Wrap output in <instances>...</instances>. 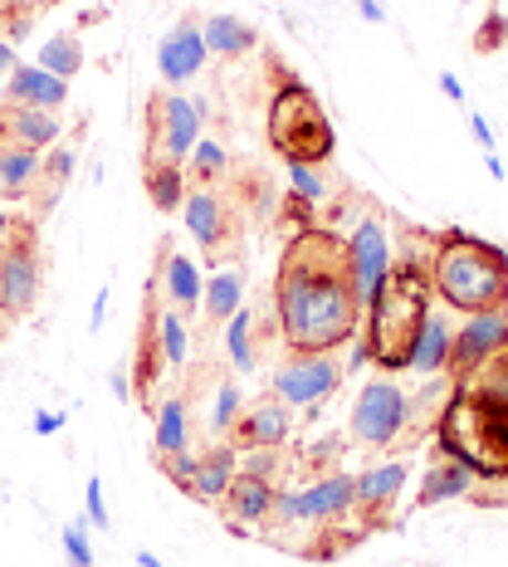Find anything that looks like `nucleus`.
<instances>
[{"label": "nucleus", "instance_id": "a878e982", "mask_svg": "<svg viewBox=\"0 0 508 567\" xmlns=\"http://www.w3.org/2000/svg\"><path fill=\"white\" fill-rule=\"evenodd\" d=\"M34 182H40V152L0 137V192L6 196H30Z\"/></svg>", "mask_w": 508, "mask_h": 567}, {"label": "nucleus", "instance_id": "c756f323", "mask_svg": "<svg viewBox=\"0 0 508 567\" xmlns=\"http://www.w3.org/2000/svg\"><path fill=\"white\" fill-rule=\"evenodd\" d=\"M79 167V157H74V147H50V157H40V182H34V192H40V206H50V200L69 186V176H74Z\"/></svg>", "mask_w": 508, "mask_h": 567}, {"label": "nucleus", "instance_id": "c9c22d12", "mask_svg": "<svg viewBox=\"0 0 508 567\" xmlns=\"http://www.w3.org/2000/svg\"><path fill=\"white\" fill-rule=\"evenodd\" d=\"M289 196L309 200V206H318V200L328 196V182L318 176V167H309V162H289Z\"/></svg>", "mask_w": 508, "mask_h": 567}, {"label": "nucleus", "instance_id": "5701e85b", "mask_svg": "<svg viewBox=\"0 0 508 567\" xmlns=\"http://www.w3.org/2000/svg\"><path fill=\"white\" fill-rule=\"evenodd\" d=\"M200 309H206V323H210V328H216V323H230V318L245 309V269H240V265L220 269V275L206 284V293H200Z\"/></svg>", "mask_w": 508, "mask_h": 567}, {"label": "nucleus", "instance_id": "f257e3e1", "mask_svg": "<svg viewBox=\"0 0 508 567\" xmlns=\"http://www.w3.org/2000/svg\"><path fill=\"white\" fill-rule=\"evenodd\" d=\"M279 328L293 352H333L357 338L362 303L348 275V240L338 230H293L274 279Z\"/></svg>", "mask_w": 508, "mask_h": 567}, {"label": "nucleus", "instance_id": "f03ea898", "mask_svg": "<svg viewBox=\"0 0 508 567\" xmlns=\"http://www.w3.org/2000/svg\"><path fill=\"white\" fill-rule=\"evenodd\" d=\"M431 289L459 313L508 309V255L479 235L445 230L435 235Z\"/></svg>", "mask_w": 508, "mask_h": 567}, {"label": "nucleus", "instance_id": "58836bf2", "mask_svg": "<svg viewBox=\"0 0 508 567\" xmlns=\"http://www.w3.org/2000/svg\"><path fill=\"white\" fill-rule=\"evenodd\" d=\"M15 64H20V59H15V44H10L6 34H0V84H6V79L15 74Z\"/></svg>", "mask_w": 508, "mask_h": 567}, {"label": "nucleus", "instance_id": "ea45409f", "mask_svg": "<svg viewBox=\"0 0 508 567\" xmlns=\"http://www.w3.org/2000/svg\"><path fill=\"white\" fill-rule=\"evenodd\" d=\"M59 425H64V411H59V416L54 411H34V435H54Z\"/></svg>", "mask_w": 508, "mask_h": 567}, {"label": "nucleus", "instance_id": "473e14b6", "mask_svg": "<svg viewBox=\"0 0 508 567\" xmlns=\"http://www.w3.org/2000/svg\"><path fill=\"white\" fill-rule=\"evenodd\" d=\"M255 313L250 309H240L226 323V352H230V368L235 372H255Z\"/></svg>", "mask_w": 508, "mask_h": 567}, {"label": "nucleus", "instance_id": "37998d69", "mask_svg": "<svg viewBox=\"0 0 508 567\" xmlns=\"http://www.w3.org/2000/svg\"><path fill=\"white\" fill-rule=\"evenodd\" d=\"M469 133H475V142H479V147H489V142H494V133H489V123H484V117L475 113V117H469Z\"/></svg>", "mask_w": 508, "mask_h": 567}, {"label": "nucleus", "instance_id": "4be33fe9", "mask_svg": "<svg viewBox=\"0 0 508 567\" xmlns=\"http://www.w3.org/2000/svg\"><path fill=\"white\" fill-rule=\"evenodd\" d=\"M455 392H459V396L494 401V406H508V342H504L499 352H489V358H484L469 377H459Z\"/></svg>", "mask_w": 508, "mask_h": 567}, {"label": "nucleus", "instance_id": "2eb2a0df", "mask_svg": "<svg viewBox=\"0 0 508 567\" xmlns=\"http://www.w3.org/2000/svg\"><path fill=\"white\" fill-rule=\"evenodd\" d=\"M69 99V79L50 74L40 64H15V74L6 79V103L10 109H44V113H59Z\"/></svg>", "mask_w": 508, "mask_h": 567}, {"label": "nucleus", "instance_id": "f3484780", "mask_svg": "<svg viewBox=\"0 0 508 567\" xmlns=\"http://www.w3.org/2000/svg\"><path fill=\"white\" fill-rule=\"evenodd\" d=\"M469 484H475V470H469L465 460L450 455V451H435L431 470H425V480H421V489H416V504H421V509H435V504L469 494Z\"/></svg>", "mask_w": 508, "mask_h": 567}, {"label": "nucleus", "instance_id": "20e7f679", "mask_svg": "<svg viewBox=\"0 0 508 567\" xmlns=\"http://www.w3.org/2000/svg\"><path fill=\"white\" fill-rule=\"evenodd\" d=\"M440 451L459 455L484 480H508V406L450 392L440 416Z\"/></svg>", "mask_w": 508, "mask_h": 567}, {"label": "nucleus", "instance_id": "9b49d317", "mask_svg": "<svg viewBox=\"0 0 508 567\" xmlns=\"http://www.w3.org/2000/svg\"><path fill=\"white\" fill-rule=\"evenodd\" d=\"M182 216H186V230L200 240V250H206V259L216 265L220 255H230V250H240V226H235V206L226 196H216L206 186V192H191L186 196V206H182Z\"/></svg>", "mask_w": 508, "mask_h": 567}, {"label": "nucleus", "instance_id": "393cba45", "mask_svg": "<svg viewBox=\"0 0 508 567\" xmlns=\"http://www.w3.org/2000/svg\"><path fill=\"white\" fill-rule=\"evenodd\" d=\"M450 328L440 323L435 313H425V323H421V333L416 342H411V358H406V368L411 372H421V377H431V372H440L445 362H450Z\"/></svg>", "mask_w": 508, "mask_h": 567}, {"label": "nucleus", "instance_id": "c85d7f7f", "mask_svg": "<svg viewBox=\"0 0 508 567\" xmlns=\"http://www.w3.org/2000/svg\"><path fill=\"white\" fill-rule=\"evenodd\" d=\"M167 455H186V401L167 396L157 406V460Z\"/></svg>", "mask_w": 508, "mask_h": 567}, {"label": "nucleus", "instance_id": "f8f14e48", "mask_svg": "<svg viewBox=\"0 0 508 567\" xmlns=\"http://www.w3.org/2000/svg\"><path fill=\"white\" fill-rule=\"evenodd\" d=\"M508 342V309H484V313H469V323L455 333L450 342V386L459 382V377H469L479 368L489 352H499Z\"/></svg>", "mask_w": 508, "mask_h": 567}, {"label": "nucleus", "instance_id": "6ab92c4d", "mask_svg": "<svg viewBox=\"0 0 508 567\" xmlns=\"http://www.w3.org/2000/svg\"><path fill=\"white\" fill-rule=\"evenodd\" d=\"M406 480H411V465H401V460H392V465H376V470H367V475H357V509L367 514V524H376V518L392 514V504L401 499Z\"/></svg>", "mask_w": 508, "mask_h": 567}, {"label": "nucleus", "instance_id": "6e6552de", "mask_svg": "<svg viewBox=\"0 0 508 567\" xmlns=\"http://www.w3.org/2000/svg\"><path fill=\"white\" fill-rule=\"evenodd\" d=\"M406 421H411V396L401 392L392 377H376V382H367L362 396L352 401V441L367 445V451L396 445Z\"/></svg>", "mask_w": 508, "mask_h": 567}, {"label": "nucleus", "instance_id": "ddd939ff", "mask_svg": "<svg viewBox=\"0 0 508 567\" xmlns=\"http://www.w3.org/2000/svg\"><path fill=\"white\" fill-rule=\"evenodd\" d=\"M206 30H200V20H176V30L162 34V44H157V69H162V79L167 84H186V79H196L200 69H206Z\"/></svg>", "mask_w": 508, "mask_h": 567}, {"label": "nucleus", "instance_id": "7c9ffc66", "mask_svg": "<svg viewBox=\"0 0 508 567\" xmlns=\"http://www.w3.org/2000/svg\"><path fill=\"white\" fill-rule=\"evenodd\" d=\"M157 342H162V358H167V368L182 372L186 368V352H191V338H186V313L157 309Z\"/></svg>", "mask_w": 508, "mask_h": 567}, {"label": "nucleus", "instance_id": "2f4dec72", "mask_svg": "<svg viewBox=\"0 0 508 567\" xmlns=\"http://www.w3.org/2000/svg\"><path fill=\"white\" fill-rule=\"evenodd\" d=\"M34 64L50 69V74H59V79H74L79 69H84V50H79V34H50Z\"/></svg>", "mask_w": 508, "mask_h": 567}, {"label": "nucleus", "instance_id": "cd10ccee", "mask_svg": "<svg viewBox=\"0 0 508 567\" xmlns=\"http://www.w3.org/2000/svg\"><path fill=\"white\" fill-rule=\"evenodd\" d=\"M147 196L157 210L186 206V172L176 162H147Z\"/></svg>", "mask_w": 508, "mask_h": 567}, {"label": "nucleus", "instance_id": "c03bdc74", "mask_svg": "<svg viewBox=\"0 0 508 567\" xmlns=\"http://www.w3.org/2000/svg\"><path fill=\"white\" fill-rule=\"evenodd\" d=\"M357 10H362V20H372V25H382L386 20V10L376 6V0H357Z\"/></svg>", "mask_w": 508, "mask_h": 567}, {"label": "nucleus", "instance_id": "39448f33", "mask_svg": "<svg viewBox=\"0 0 508 567\" xmlns=\"http://www.w3.org/2000/svg\"><path fill=\"white\" fill-rule=\"evenodd\" d=\"M269 142L283 162L323 167L333 157V123H328L323 103L313 99V89H303V79H283V89L269 103Z\"/></svg>", "mask_w": 508, "mask_h": 567}, {"label": "nucleus", "instance_id": "aec40b11", "mask_svg": "<svg viewBox=\"0 0 508 567\" xmlns=\"http://www.w3.org/2000/svg\"><path fill=\"white\" fill-rule=\"evenodd\" d=\"M157 289L167 293V303L176 313H196L200 309V293H206V284H200L196 265L186 255H176L172 245L162 250V265H157Z\"/></svg>", "mask_w": 508, "mask_h": 567}, {"label": "nucleus", "instance_id": "a18cd8bd", "mask_svg": "<svg viewBox=\"0 0 508 567\" xmlns=\"http://www.w3.org/2000/svg\"><path fill=\"white\" fill-rule=\"evenodd\" d=\"M440 89H445V93H450V99H455V103H459V99H465V89H459V79L450 74V69H445V74H440Z\"/></svg>", "mask_w": 508, "mask_h": 567}, {"label": "nucleus", "instance_id": "412c9836", "mask_svg": "<svg viewBox=\"0 0 508 567\" xmlns=\"http://www.w3.org/2000/svg\"><path fill=\"white\" fill-rule=\"evenodd\" d=\"M235 475H240V470H235V451H210V455H200L191 465V475L182 480V489L191 494V499L216 504V499H226Z\"/></svg>", "mask_w": 508, "mask_h": 567}, {"label": "nucleus", "instance_id": "f704fd0d", "mask_svg": "<svg viewBox=\"0 0 508 567\" xmlns=\"http://www.w3.org/2000/svg\"><path fill=\"white\" fill-rule=\"evenodd\" d=\"M240 411H245V396H240V386L226 377V382L216 386V401H210V435H230L235 421H240Z\"/></svg>", "mask_w": 508, "mask_h": 567}, {"label": "nucleus", "instance_id": "1a4fd4ad", "mask_svg": "<svg viewBox=\"0 0 508 567\" xmlns=\"http://www.w3.org/2000/svg\"><path fill=\"white\" fill-rule=\"evenodd\" d=\"M396 259H392V240H386V226L376 216H362L357 230L348 235V275H352V289H357V303L362 313L376 303V293L386 289L392 279Z\"/></svg>", "mask_w": 508, "mask_h": 567}, {"label": "nucleus", "instance_id": "b1692460", "mask_svg": "<svg viewBox=\"0 0 508 567\" xmlns=\"http://www.w3.org/2000/svg\"><path fill=\"white\" fill-rule=\"evenodd\" d=\"M162 368H167V358H162V342H157V289L147 293V318H142V333H137V396H147L152 386H157Z\"/></svg>", "mask_w": 508, "mask_h": 567}, {"label": "nucleus", "instance_id": "a211bd4d", "mask_svg": "<svg viewBox=\"0 0 508 567\" xmlns=\"http://www.w3.org/2000/svg\"><path fill=\"white\" fill-rule=\"evenodd\" d=\"M59 133H64V123H59V113H44V109H0V137L6 142H20V147L30 152H44V147H59Z\"/></svg>", "mask_w": 508, "mask_h": 567}, {"label": "nucleus", "instance_id": "7ed1b4c3", "mask_svg": "<svg viewBox=\"0 0 508 567\" xmlns=\"http://www.w3.org/2000/svg\"><path fill=\"white\" fill-rule=\"evenodd\" d=\"M431 293H435L431 269L416 265V259L396 265L386 289L376 293V303L367 309V338L357 342V362H352V368H362V362H376V368H386V372L406 368L411 342H416L425 313H431Z\"/></svg>", "mask_w": 508, "mask_h": 567}, {"label": "nucleus", "instance_id": "de8ad7c7", "mask_svg": "<svg viewBox=\"0 0 508 567\" xmlns=\"http://www.w3.org/2000/svg\"><path fill=\"white\" fill-rule=\"evenodd\" d=\"M137 567H167V563H157L152 553H137Z\"/></svg>", "mask_w": 508, "mask_h": 567}, {"label": "nucleus", "instance_id": "423d86ee", "mask_svg": "<svg viewBox=\"0 0 508 567\" xmlns=\"http://www.w3.org/2000/svg\"><path fill=\"white\" fill-rule=\"evenodd\" d=\"M44 284V255H40V235L30 220H15V230L0 245V318H20L34 309Z\"/></svg>", "mask_w": 508, "mask_h": 567}, {"label": "nucleus", "instance_id": "4468645a", "mask_svg": "<svg viewBox=\"0 0 508 567\" xmlns=\"http://www.w3.org/2000/svg\"><path fill=\"white\" fill-rule=\"evenodd\" d=\"M289 406L274 396V401H245V411H240V421H235V445H245V451H274V445L289 441Z\"/></svg>", "mask_w": 508, "mask_h": 567}, {"label": "nucleus", "instance_id": "dca6fc26", "mask_svg": "<svg viewBox=\"0 0 508 567\" xmlns=\"http://www.w3.org/2000/svg\"><path fill=\"white\" fill-rule=\"evenodd\" d=\"M274 499H279L274 484L245 470V475L230 480V489H226V499H220V509H226L230 528H255V524H265V518L274 514Z\"/></svg>", "mask_w": 508, "mask_h": 567}, {"label": "nucleus", "instance_id": "9d476101", "mask_svg": "<svg viewBox=\"0 0 508 567\" xmlns=\"http://www.w3.org/2000/svg\"><path fill=\"white\" fill-rule=\"evenodd\" d=\"M342 382V368L333 362V352H299L293 362H283V368L274 372V396L283 401V406H318L323 396H333Z\"/></svg>", "mask_w": 508, "mask_h": 567}, {"label": "nucleus", "instance_id": "bb28decb", "mask_svg": "<svg viewBox=\"0 0 508 567\" xmlns=\"http://www.w3.org/2000/svg\"><path fill=\"white\" fill-rule=\"evenodd\" d=\"M200 30H206V50L220 54V59H240V54H250L259 44L255 25H245L240 16H210Z\"/></svg>", "mask_w": 508, "mask_h": 567}, {"label": "nucleus", "instance_id": "79ce46f5", "mask_svg": "<svg viewBox=\"0 0 508 567\" xmlns=\"http://www.w3.org/2000/svg\"><path fill=\"white\" fill-rule=\"evenodd\" d=\"M103 318H108V289H99V299H93V333L103 328Z\"/></svg>", "mask_w": 508, "mask_h": 567}, {"label": "nucleus", "instance_id": "49530a36", "mask_svg": "<svg viewBox=\"0 0 508 567\" xmlns=\"http://www.w3.org/2000/svg\"><path fill=\"white\" fill-rule=\"evenodd\" d=\"M15 220H20V216H10V210H0V245H6V235L15 230Z\"/></svg>", "mask_w": 508, "mask_h": 567}, {"label": "nucleus", "instance_id": "0eeeda50", "mask_svg": "<svg viewBox=\"0 0 508 567\" xmlns=\"http://www.w3.org/2000/svg\"><path fill=\"white\" fill-rule=\"evenodd\" d=\"M206 117L196 113V99L186 93H152L147 103V162H176L182 167L196 152Z\"/></svg>", "mask_w": 508, "mask_h": 567}, {"label": "nucleus", "instance_id": "4c0bfd02", "mask_svg": "<svg viewBox=\"0 0 508 567\" xmlns=\"http://www.w3.org/2000/svg\"><path fill=\"white\" fill-rule=\"evenodd\" d=\"M84 504H89V524H99V534H103V528H108L113 518H108V499H103V484H99V480H89Z\"/></svg>", "mask_w": 508, "mask_h": 567}, {"label": "nucleus", "instance_id": "72a5a7b5", "mask_svg": "<svg viewBox=\"0 0 508 567\" xmlns=\"http://www.w3.org/2000/svg\"><path fill=\"white\" fill-rule=\"evenodd\" d=\"M186 162H191V167H186V182H196V192H206L210 182H220V176H226V162H230V157H226V147H220V142H206V137H200L196 152H191Z\"/></svg>", "mask_w": 508, "mask_h": 567}, {"label": "nucleus", "instance_id": "a19ab883", "mask_svg": "<svg viewBox=\"0 0 508 567\" xmlns=\"http://www.w3.org/2000/svg\"><path fill=\"white\" fill-rule=\"evenodd\" d=\"M108 386L117 392V401H133V382H127V372H123V368H117V372L108 377Z\"/></svg>", "mask_w": 508, "mask_h": 567}, {"label": "nucleus", "instance_id": "e433bc0d", "mask_svg": "<svg viewBox=\"0 0 508 567\" xmlns=\"http://www.w3.org/2000/svg\"><path fill=\"white\" fill-rule=\"evenodd\" d=\"M59 543H64V553H69V567H93V543H89L84 518H74V524L59 528Z\"/></svg>", "mask_w": 508, "mask_h": 567}]
</instances>
